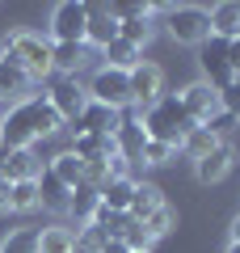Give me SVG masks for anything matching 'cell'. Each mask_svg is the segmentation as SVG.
<instances>
[{"label": "cell", "instance_id": "6da1fadb", "mask_svg": "<svg viewBox=\"0 0 240 253\" xmlns=\"http://www.w3.org/2000/svg\"><path fill=\"white\" fill-rule=\"evenodd\" d=\"M59 114L46 97H26L0 118V148H34V139H46L59 131Z\"/></svg>", "mask_w": 240, "mask_h": 253}, {"label": "cell", "instance_id": "7a4b0ae2", "mask_svg": "<svg viewBox=\"0 0 240 253\" xmlns=\"http://www.w3.org/2000/svg\"><path fill=\"white\" fill-rule=\"evenodd\" d=\"M135 123L143 126V135L156 139V144H169V148H181V139L194 131V118L181 110L177 93H160L148 110H135Z\"/></svg>", "mask_w": 240, "mask_h": 253}, {"label": "cell", "instance_id": "3957f363", "mask_svg": "<svg viewBox=\"0 0 240 253\" xmlns=\"http://www.w3.org/2000/svg\"><path fill=\"white\" fill-rule=\"evenodd\" d=\"M0 59H9L13 68H21L30 76V84L51 76V42L42 34H34V30H13L4 38V55Z\"/></svg>", "mask_w": 240, "mask_h": 253}, {"label": "cell", "instance_id": "277c9868", "mask_svg": "<svg viewBox=\"0 0 240 253\" xmlns=\"http://www.w3.org/2000/svg\"><path fill=\"white\" fill-rule=\"evenodd\" d=\"M84 93H89V101L110 106V110H118V114L131 106V81H126L122 68H106V63H101L97 72H93V81H89Z\"/></svg>", "mask_w": 240, "mask_h": 253}, {"label": "cell", "instance_id": "5b68a950", "mask_svg": "<svg viewBox=\"0 0 240 253\" xmlns=\"http://www.w3.org/2000/svg\"><path fill=\"white\" fill-rule=\"evenodd\" d=\"M169 34L181 46H202L211 38V17L198 4H173L169 9Z\"/></svg>", "mask_w": 240, "mask_h": 253}, {"label": "cell", "instance_id": "8992f818", "mask_svg": "<svg viewBox=\"0 0 240 253\" xmlns=\"http://www.w3.org/2000/svg\"><path fill=\"white\" fill-rule=\"evenodd\" d=\"M198 63H202V81L211 84L215 93L236 81V68H232V59H228V42H223V38H206V42L198 46Z\"/></svg>", "mask_w": 240, "mask_h": 253}, {"label": "cell", "instance_id": "52a82bcc", "mask_svg": "<svg viewBox=\"0 0 240 253\" xmlns=\"http://www.w3.org/2000/svg\"><path fill=\"white\" fill-rule=\"evenodd\" d=\"M84 21H89V13H84L80 0L55 4V13H51V42H84Z\"/></svg>", "mask_w": 240, "mask_h": 253}, {"label": "cell", "instance_id": "ba28073f", "mask_svg": "<svg viewBox=\"0 0 240 253\" xmlns=\"http://www.w3.org/2000/svg\"><path fill=\"white\" fill-rule=\"evenodd\" d=\"M126 81H131V106H139V110H148L152 101L164 93V72H160L156 63H148V59H139L126 72Z\"/></svg>", "mask_w": 240, "mask_h": 253}, {"label": "cell", "instance_id": "9c48e42d", "mask_svg": "<svg viewBox=\"0 0 240 253\" xmlns=\"http://www.w3.org/2000/svg\"><path fill=\"white\" fill-rule=\"evenodd\" d=\"M46 101H51V110L59 114V123H76L80 110L89 106V93H84V84H80L76 76H68V81H59L46 93Z\"/></svg>", "mask_w": 240, "mask_h": 253}, {"label": "cell", "instance_id": "30bf717a", "mask_svg": "<svg viewBox=\"0 0 240 253\" xmlns=\"http://www.w3.org/2000/svg\"><path fill=\"white\" fill-rule=\"evenodd\" d=\"M118 126H122V114H118V110L89 101V106L80 110V118L72 123V135H101V139H110Z\"/></svg>", "mask_w": 240, "mask_h": 253}, {"label": "cell", "instance_id": "8fae6325", "mask_svg": "<svg viewBox=\"0 0 240 253\" xmlns=\"http://www.w3.org/2000/svg\"><path fill=\"white\" fill-rule=\"evenodd\" d=\"M89 21H84V46L101 51L118 38V17H114V4H84Z\"/></svg>", "mask_w": 240, "mask_h": 253}, {"label": "cell", "instance_id": "7c38bea8", "mask_svg": "<svg viewBox=\"0 0 240 253\" xmlns=\"http://www.w3.org/2000/svg\"><path fill=\"white\" fill-rule=\"evenodd\" d=\"M42 161L34 156V148H0V177L9 181H38Z\"/></svg>", "mask_w": 240, "mask_h": 253}, {"label": "cell", "instance_id": "4fadbf2b", "mask_svg": "<svg viewBox=\"0 0 240 253\" xmlns=\"http://www.w3.org/2000/svg\"><path fill=\"white\" fill-rule=\"evenodd\" d=\"M177 101H181V110H186V114L194 118L198 126H202L211 114H219V93H215L206 81H194V84H186V89L177 93Z\"/></svg>", "mask_w": 240, "mask_h": 253}, {"label": "cell", "instance_id": "5bb4252c", "mask_svg": "<svg viewBox=\"0 0 240 253\" xmlns=\"http://www.w3.org/2000/svg\"><path fill=\"white\" fill-rule=\"evenodd\" d=\"M232 161H236V148H232L228 139H219V144H215L211 152L194 165V177L202 181V186H215V181H223V177L232 173Z\"/></svg>", "mask_w": 240, "mask_h": 253}, {"label": "cell", "instance_id": "9a60e30c", "mask_svg": "<svg viewBox=\"0 0 240 253\" xmlns=\"http://www.w3.org/2000/svg\"><path fill=\"white\" fill-rule=\"evenodd\" d=\"M93 63V46L84 42H51V72H63V76H76L80 68Z\"/></svg>", "mask_w": 240, "mask_h": 253}, {"label": "cell", "instance_id": "2e32d148", "mask_svg": "<svg viewBox=\"0 0 240 253\" xmlns=\"http://www.w3.org/2000/svg\"><path fill=\"white\" fill-rule=\"evenodd\" d=\"M110 139H114V152L122 156V161H131V165H135V161H143L148 135H143V126L135 123V118H122V126H118V131H114Z\"/></svg>", "mask_w": 240, "mask_h": 253}, {"label": "cell", "instance_id": "e0dca14e", "mask_svg": "<svg viewBox=\"0 0 240 253\" xmlns=\"http://www.w3.org/2000/svg\"><path fill=\"white\" fill-rule=\"evenodd\" d=\"M206 17H211V38H223V42L240 38V4L236 0H223L215 9H206Z\"/></svg>", "mask_w": 240, "mask_h": 253}, {"label": "cell", "instance_id": "ac0fdd59", "mask_svg": "<svg viewBox=\"0 0 240 253\" xmlns=\"http://www.w3.org/2000/svg\"><path fill=\"white\" fill-rule=\"evenodd\" d=\"M68 199H72V190L63 186L51 169L38 173V207H46V211H68Z\"/></svg>", "mask_w": 240, "mask_h": 253}, {"label": "cell", "instance_id": "d6986e66", "mask_svg": "<svg viewBox=\"0 0 240 253\" xmlns=\"http://www.w3.org/2000/svg\"><path fill=\"white\" fill-rule=\"evenodd\" d=\"M97 199H101V207H110V211H131L135 181L131 177H110V181L97 186Z\"/></svg>", "mask_w": 240, "mask_h": 253}, {"label": "cell", "instance_id": "ffe728a7", "mask_svg": "<svg viewBox=\"0 0 240 253\" xmlns=\"http://www.w3.org/2000/svg\"><path fill=\"white\" fill-rule=\"evenodd\" d=\"M26 93H30V76L13 68L9 59H0V101H26Z\"/></svg>", "mask_w": 240, "mask_h": 253}, {"label": "cell", "instance_id": "44dd1931", "mask_svg": "<svg viewBox=\"0 0 240 253\" xmlns=\"http://www.w3.org/2000/svg\"><path fill=\"white\" fill-rule=\"evenodd\" d=\"M46 169H51L68 190H76L80 181H84V161H80L72 148H68V152H59V156H51V165H46Z\"/></svg>", "mask_w": 240, "mask_h": 253}, {"label": "cell", "instance_id": "7402d4cb", "mask_svg": "<svg viewBox=\"0 0 240 253\" xmlns=\"http://www.w3.org/2000/svg\"><path fill=\"white\" fill-rule=\"evenodd\" d=\"M38 253H76V232L68 224H51L38 232Z\"/></svg>", "mask_w": 240, "mask_h": 253}, {"label": "cell", "instance_id": "603a6c76", "mask_svg": "<svg viewBox=\"0 0 240 253\" xmlns=\"http://www.w3.org/2000/svg\"><path fill=\"white\" fill-rule=\"evenodd\" d=\"M156 207H164L160 186H152V181H135V199H131V211H126V215H131V219H148Z\"/></svg>", "mask_w": 240, "mask_h": 253}, {"label": "cell", "instance_id": "cb8c5ba5", "mask_svg": "<svg viewBox=\"0 0 240 253\" xmlns=\"http://www.w3.org/2000/svg\"><path fill=\"white\" fill-rule=\"evenodd\" d=\"M97 203H101V199H97V190L80 181V186L72 190V199H68V215L76 219V224H89V219H93V211H97Z\"/></svg>", "mask_w": 240, "mask_h": 253}, {"label": "cell", "instance_id": "d4e9b609", "mask_svg": "<svg viewBox=\"0 0 240 253\" xmlns=\"http://www.w3.org/2000/svg\"><path fill=\"white\" fill-rule=\"evenodd\" d=\"M101 59H106V68H122V72H131L135 63H139V46L122 42V38H114L110 46H101Z\"/></svg>", "mask_w": 240, "mask_h": 253}, {"label": "cell", "instance_id": "484cf974", "mask_svg": "<svg viewBox=\"0 0 240 253\" xmlns=\"http://www.w3.org/2000/svg\"><path fill=\"white\" fill-rule=\"evenodd\" d=\"M89 224L101 228V232H106V241H118V236H122V228L131 224V215H126V211H110V207H101V203H97V211H93Z\"/></svg>", "mask_w": 240, "mask_h": 253}, {"label": "cell", "instance_id": "4316f807", "mask_svg": "<svg viewBox=\"0 0 240 253\" xmlns=\"http://www.w3.org/2000/svg\"><path fill=\"white\" fill-rule=\"evenodd\" d=\"M72 152L80 161H101V156L114 152V139H101V135H72Z\"/></svg>", "mask_w": 240, "mask_h": 253}, {"label": "cell", "instance_id": "83f0119b", "mask_svg": "<svg viewBox=\"0 0 240 253\" xmlns=\"http://www.w3.org/2000/svg\"><path fill=\"white\" fill-rule=\"evenodd\" d=\"M215 144H219V139H215V135H211V131H206V126H194V131H190V135H186V139H181V148H177V152H186V156H190V161H194V165H198V161H202V156H206V152H211V148H215Z\"/></svg>", "mask_w": 240, "mask_h": 253}, {"label": "cell", "instance_id": "f1b7e54d", "mask_svg": "<svg viewBox=\"0 0 240 253\" xmlns=\"http://www.w3.org/2000/svg\"><path fill=\"white\" fill-rule=\"evenodd\" d=\"M9 211H38V181H13L9 190Z\"/></svg>", "mask_w": 240, "mask_h": 253}, {"label": "cell", "instance_id": "f546056e", "mask_svg": "<svg viewBox=\"0 0 240 253\" xmlns=\"http://www.w3.org/2000/svg\"><path fill=\"white\" fill-rule=\"evenodd\" d=\"M118 241L126 245V253H152V245H156V236H152L148 228L139 224V219H131V224L122 228V236H118Z\"/></svg>", "mask_w": 240, "mask_h": 253}, {"label": "cell", "instance_id": "4dcf8cb0", "mask_svg": "<svg viewBox=\"0 0 240 253\" xmlns=\"http://www.w3.org/2000/svg\"><path fill=\"white\" fill-rule=\"evenodd\" d=\"M0 253H38V228H17L0 241Z\"/></svg>", "mask_w": 240, "mask_h": 253}, {"label": "cell", "instance_id": "1f68e13d", "mask_svg": "<svg viewBox=\"0 0 240 253\" xmlns=\"http://www.w3.org/2000/svg\"><path fill=\"white\" fill-rule=\"evenodd\" d=\"M139 224L148 228L152 236H164V232H173V224H177V215H173V207L164 203V207H156V211H152L148 219H139Z\"/></svg>", "mask_w": 240, "mask_h": 253}, {"label": "cell", "instance_id": "d6a6232c", "mask_svg": "<svg viewBox=\"0 0 240 253\" xmlns=\"http://www.w3.org/2000/svg\"><path fill=\"white\" fill-rule=\"evenodd\" d=\"M219 110L223 114H232L240 123V81H232L228 89H219Z\"/></svg>", "mask_w": 240, "mask_h": 253}, {"label": "cell", "instance_id": "836d02e7", "mask_svg": "<svg viewBox=\"0 0 240 253\" xmlns=\"http://www.w3.org/2000/svg\"><path fill=\"white\" fill-rule=\"evenodd\" d=\"M173 156H177V148L156 144V139H148V148H143V165H169Z\"/></svg>", "mask_w": 240, "mask_h": 253}, {"label": "cell", "instance_id": "e575fe53", "mask_svg": "<svg viewBox=\"0 0 240 253\" xmlns=\"http://www.w3.org/2000/svg\"><path fill=\"white\" fill-rule=\"evenodd\" d=\"M202 126H206V131H211L215 139H228L232 131H236V118H232V114H223V110H219V114H211V118H206Z\"/></svg>", "mask_w": 240, "mask_h": 253}, {"label": "cell", "instance_id": "d590c367", "mask_svg": "<svg viewBox=\"0 0 240 253\" xmlns=\"http://www.w3.org/2000/svg\"><path fill=\"white\" fill-rule=\"evenodd\" d=\"M101 245H106V232H101V228H93V224H84L76 232V249H89V253H97Z\"/></svg>", "mask_w": 240, "mask_h": 253}, {"label": "cell", "instance_id": "8d00e7d4", "mask_svg": "<svg viewBox=\"0 0 240 253\" xmlns=\"http://www.w3.org/2000/svg\"><path fill=\"white\" fill-rule=\"evenodd\" d=\"M9 181H4V177H0V215H4V211H9Z\"/></svg>", "mask_w": 240, "mask_h": 253}, {"label": "cell", "instance_id": "74e56055", "mask_svg": "<svg viewBox=\"0 0 240 253\" xmlns=\"http://www.w3.org/2000/svg\"><path fill=\"white\" fill-rule=\"evenodd\" d=\"M97 253H126V245H122V241H106Z\"/></svg>", "mask_w": 240, "mask_h": 253}, {"label": "cell", "instance_id": "f35d334b", "mask_svg": "<svg viewBox=\"0 0 240 253\" xmlns=\"http://www.w3.org/2000/svg\"><path fill=\"white\" fill-rule=\"evenodd\" d=\"M232 245H240V215L232 219Z\"/></svg>", "mask_w": 240, "mask_h": 253}, {"label": "cell", "instance_id": "ab89813d", "mask_svg": "<svg viewBox=\"0 0 240 253\" xmlns=\"http://www.w3.org/2000/svg\"><path fill=\"white\" fill-rule=\"evenodd\" d=\"M228 253H240V245H228Z\"/></svg>", "mask_w": 240, "mask_h": 253}, {"label": "cell", "instance_id": "60d3db41", "mask_svg": "<svg viewBox=\"0 0 240 253\" xmlns=\"http://www.w3.org/2000/svg\"><path fill=\"white\" fill-rule=\"evenodd\" d=\"M236 81H240V59H236Z\"/></svg>", "mask_w": 240, "mask_h": 253}]
</instances>
